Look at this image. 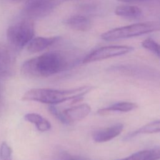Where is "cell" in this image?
Instances as JSON below:
<instances>
[{"mask_svg": "<svg viewBox=\"0 0 160 160\" xmlns=\"http://www.w3.org/2000/svg\"><path fill=\"white\" fill-rule=\"evenodd\" d=\"M138 108V105L134 102H119L114 103L108 107L99 109L98 111V114H105L109 112H126L134 110Z\"/></svg>", "mask_w": 160, "mask_h": 160, "instance_id": "cell-14", "label": "cell"}, {"mask_svg": "<svg viewBox=\"0 0 160 160\" xmlns=\"http://www.w3.org/2000/svg\"><path fill=\"white\" fill-rule=\"evenodd\" d=\"M142 46L160 59V44L152 38H147L141 42Z\"/></svg>", "mask_w": 160, "mask_h": 160, "instance_id": "cell-17", "label": "cell"}, {"mask_svg": "<svg viewBox=\"0 0 160 160\" xmlns=\"http://www.w3.org/2000/svg\"><path fill=\"white\" fill-rule=\"evenodd\" d=\"M91 111V106L86 103H83L66 109L63 112L69 124H71L83 119L89 115Z\"/></svg>", "mask_w": 160, "mask_h": 160, "instance_id": "cell-9", "label": "cell"}, {"mask_svg": "<svg viewBox=\"0 0 160 160\" xmlns=\"http://www.w3.org/2000/svg\"><path fill=\"white\" fill-rule=\"evenodd\" d=\"M53 160H86L84 158L73 156L64 151H58L53 158Z\"/></svg>", "mask_w": 160, "mask_h": 160, "instance_id": "cell-19", "label": "cell"}, {"mask_svg": "<svg viewBox=\"0 0 160 160\" xmlns=\"http://www.w3.org/2000/svg\"><path fill=\"white\" fill-rule=\"evenodd\" d=\"M49 111L59 121H61L62 123L65 124H69L63 111H59L56 107H55L54 105H51L49 107Z\"/></svg>", "mask_w": 160, "mask_h": 160, "instance_id": "cell-20", "label": "cell"}, {"mask_svg": "<svg viewBox=\"0 0 160 160\" xmlns=\"http://www.w3.org/2000/svg\"><path fill=\"white\" fill-rule=\"evenodd\" d=\"M14 1H17V2H19V1H22V0H14Z\"/></svg>", "mask_w": 160, "mask_h": 160, "instance_id": "cell-24", "label": "cell"}, {"mask_svg": "<svg viewBox=\"0 0 160 160\" xmlns=\"http://www.w3.org/2000/svg\"><path fill=\"white\" fill-rule=\"evenodd\" d=\"M65 24L71 29L79 31H88L92 27L91 19L82 15H74L65 21Z\"/></svg>", "mask_w": 160, "mask_h": 160, "instance_id": "cell-11", "label": "cell"}, {"mask_svg": "<svg viewBox=\"0 0 160 160\" xmlns=\"http://www.w3.org/2000/svg\"><path fill=\"white\" fill-rule=\"evenodd\" d=\"M0 102H1V93H0Z\"/></svg>", "mask_w": 160, "mask_h": 160, "instance_id": "cell-25", "label": "cell"}, {"mask_svg": "<svg viewBox=\"0 0 160 160\" xmlns=\"http://www.w3.org/2000/svg\"><path fill=\"white\" fill-rule=\"evenodd\" d=\"M116 15L128 19L139 18L142 15L141 9L138 6L122 5L118 6L114 11Z\"/></svg>", "mask_w": 160, "mask_h": 160, "instance_id": "cell-15", "label": "cell"}, {"mask_svg": "<svg viewBox=\"0 0 160 160\" xmlns=\"http://www.w3.org/2000/svg\"><path fill=\"white\" fill-rule=\"evenodd\" d=\"M59 39V36L33 38L28 43L27 48L30 52H38L51 46Z\"/></svg>", "mask_w": 160, "mask_h": 160, "instance_id": "cell-10", "label": "cell"}, {"mask_svg": "<svg viewBox=\"0 0 160 160\" xmlns=\"http://www.w3.org/2000/svg\"><path fill=\"white\" fill-rule=\"evenodd\" d=\"M133 49V47L128 46L114 45L104 46L91 52L84 58L82 62L83 64H87L119 56L129 53Z\"/></svg>", "mask_w": 160, "mask_h": 160, "instance_id": "cell-7", "label": "cell"}, {"mask_svg": "<svg viewBox=\"0 0 160 160\" xmlns=\"http://www.w3.org/2000/svg\"><path fill=\"white\" fill-rule=\"evenodd\" d=\"M119 2H125V3H131V2H144L151 0H118Z\"/></svg>", "mask_w": 160, "mask_h": 160, "instance_id": "cell-23", "label": "cell"}, {"mask_svg": "<svg viewBox=\"0 0 160 160\" xmlns=\"http://www.w3.org/2000/svg\"><path fill=\"white\" fill-rule=\"evenodd\" d=\"M124 125L118 123L108 128L97 130L92 134V139L96 142H105L119 136L122 131Z\"/></svg>", "mask_w": 160, "mask_h": 160, "instance_id": "cell-8", "label": "cell"}, {"mask_svg": "<svg viewBox=\"0 0 160 160\" xmlns=\"http://www.w3.org/2000/svg\"><path fill=\"white\" fill-rule=\"evenodd\" d=\"M71 66L68 58L59 52H48L31 58L21 68L22 74L29 78H48Z\"/></svg>", "mask_w": 160, "mask_h": 160, "instance_id": "cell-1", "label": "cell"}, {"mask_svg": "<svg viewBox=\"0 0 160 160\" xmlns=\"http://www.w3.org/2000/svg\"><path fill=\"white\" fill-rule=\"evenodd\" d=\"M108 71L126 76L148 80L160 79V72L151 68L135 64H118L111 66Z\"/></svg>", "mask_w": 160, "mask_h": 160, "instance_id": "cell-6", "label": "cell"}, {"mask_svg": "<svg viewBox=\"0 0 160 160\" xmlns=\"http://www.w3.org/2000/svg\"><path fill=\"white\" fill-rule=\"evenodd\" d=\"M152 154L151 149H147L135 152L128 157L118 160H149Z\"/></svg>", "mask_w": 160, "mask_h": 160, "instance_id": "cell-18", "label": "cell"}, {"mask_svg": "<svg viewBox=\"0 0 160 160\" xmlns=\"http://www.w3.org/2000/svg\"><path fill=\"white\" fill-rule=\"evenodd\" d=\"M160 132V120L155 121L153 122H151L148 123L138 129L129 133L125 137V139L128 140L129 139L132 138L133 137L144 134H152V133H157Z\"/></svg>", "mask_w": 160, "mask_h": 160, "instance_id": "cell-16", "label": "cell"}, {"mask_svg": "<svg viewBox=\"0 0 160 160\" xmlns=\"http://www.w3.org/2000/svg\"><path fill=\"white\" fill-rule=\"evenodd\" d=\"M8 160H12V159H11H11H8Z\"/></svg>", "mask_w": 160, "mask_h": 160, "instance_id": "cell-26", "label": "cell"}, {"mask_svg": "<svg viewBox=\"0 0 160 160\" xmlns=\"http://www.w3.org/2000/svg\"><path fill=\"white\" fill-rule=\"evenodd\" d=\"M93 89L92 86H82L77 88L59 90L48 88H34L27 91L22 97L24 101H37L54 105L67 101H81L83 97Z\"/></svg>", "mask_w": 160, "mask_h": 160, "instance_id": "cell-2", "label": "cell"}, {"mask_svg": "<svg viewBox=\"0 0 160 160\" xmlns=\"http://www.w3.org/2000/svg\"><path fill=\"white\" fill-rule=\"evenodd\" d=\"M24 118L26 121L34 124L37 129L41 132L48 131L51 128L49 121L39 114L34 112L27 113L24 115Z\"/></svg>", "mask_w": 160, "mask_h": 160, "instance_id": "cell-13", "label": "cell"}, {"mask_svg": "<svg viewBox=\"0 0 160 160\" xmlns=\"http://www.w3.org/2000/svg\"><path fill=\"white\" fill-rule=\"evenodd\" d=\"M12 66V58L8 49L0 44V79L8 76Z\"/></svg>", "mask_w": 160, "mask_h": 160, "instance_id": "cell-12", "label": "cell"}, {"mask_svg": "<svg viewBox=\"0 0 160 160\" xmlns=\"http://www.w3.org/2000/svg\"><path fill=\"white\" fill-rule=\"evenodd\" d=\"M152 154L149 160H159L160 159V148L151 149Z\"/></svg>", "mask_w": 160, "mask_h": 160, "instance_id": "cell-22", "label": "cell"}, {"mask_svg": "<svg viewBox=\"0 0 160 160\" xmlns=\"http://www.w3.org/2000/svg\"><path fill=\"white\" fill-rule=\"evenodd\" d=\"M67 1L70 0H31L24 10V14L31 20L42 18Z\"/></svg>", "mask_w": 160, "mask_h": 160, "instance_id": "cell-5", "label": "cell"}, {"mask_svg": "<svg viewBox=\"0 0 160 160\" xmlns=\"http://www.w3.org/2000/svg\"><path fill=\"white\" fill-rule=\"evenodd\" d=\"M160 30V24L154 22H138L128 26L116 28L101 34V38L112 41L133 38Z\"/></svg>", "mask_w": 160, "mask_h": 160, "instance_id": "cell-3", "label": "cell"}, {"mask_svg": "<svg viewBox=\"0 0 160 160\" xmlns=\"http://www.w3.org/2000/svg\"><path fill=\"white\" fill-rule=\"evenodd\" d=\"M11 148L6 142H2L0 146V158L2 160H8L11 158Z\"/></svg>", "mask_w": 160, "mask_h": 160, "instance_id": "cell-21", "label": "cell"}, {"mask_svg": "<svg viewBox=\"0 0 160 160\" xmlns=\"http://www.w3.org/2000/svg\"><path fill=\"white\" fill-rule=\"evenodd\" d=\"M34 35V27L32 20L26 19L11 26L7 29L8 42L13 48L20 49L28 45Z\"/></svg>", "mask_w": 160, "mask_h": 160, "instance_id": "cell-4", "label": "cell"}]
</instances>
